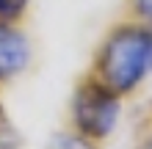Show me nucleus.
<instances>
[{
    "label": "nucleus",
    "instance_id": "obj_5",
    "mask_svg": "<svg viewBox=\"0 0 152 149\" xmlns=\"http://www.w3.org/2000/svg\"><path fill=\"white\" fill-rule=\"evenodd\" d=\"M22 146V135L17 133L11 116L6 113L3 102H0V149H20Z\"/></svg>",
    "mask_w": 152,
    "mask_h": 149
},
{
    "label": "nucleus",
    "instance_id": "obj_7",
    "mask_svg": "<svg viewBox=\"0 0 152 149\" xmlns=\"http://www.w3.org/2000/svg\"><path fill=\"white\" fill-rule=\"evenodd\" d=\"M124 14L141 22H152V0H124Z\"/></svg>",
    "mask_w": 152,
    "mask_h": 149
},
{
    "label": "nucleus",
    "instance_id": "obj_4",
    "mask_svg": "<svg viewBox=\"0 0 152 149\" xmlns=\"http://www.w3.org/2000/svg\"><path fill=\"white\" fill-rule=\"evenodd\" d=\"M44 149H97L94 141H88V138L77 135L75 130H64V133H56L50 138V144Z\"/></svg>",
    "mask_w": 152,
    "mask_h": 149
},
{
    "label": "nucleus",
    "instance_id": "obj_6",
    "mask_svg": "<svg viewBox=\"0 0 152 149\" xmlns=\"http://www.w3.org/2000/svg\"><path fill=\"white\" fill-rule=\"evenodd\" d=\"M31 0H0V22H22V17L28 14Z\"/></svg>",
    "mask_w": 152,
    "mask_h": 149
},
{
    "label": "nucleus",
    "instance_id": "obj_1",
    "mask_svg": "<svg viewBox=\"0 0 152 149\" xmlns=\"http://www.w3.org/2000/svg\"><path fill=\"white\" fill-rule=\"evenodd\" d=\"M88 75L119 97L136 94L152 77V22L124 17L111 25L94 50Z\"/></svg>",
    "mask_w": 152,
    "mask_h": 149
},
{
    "label": "nucleus",
    "instance_id": "obj_8",
    "mask_svg": "<svg viewBox=\"0 0 152 149\" xmlns=\"http://www.w3.org/2000/svg\"><path fill=\"white\" fill-rule=\"evenodd\" d=\"M136 149H152V127L147 130L144 135H141V141H138V146Z\"/></svg>",
    "mask_w": 152,
    "mask_h": 149
},
{
    "label": "nucleus",
    "instance_id": "obj_3",
    "mask_svg": "<svg viewBox=\"0 0 152 149\" xmlns=\"http://www.w3.org/2000/svg\"><path fill=\"white\" fill-rule=\"evenodd\" d=\"M33 58L31 39L17 22H0V89L28 69Z\"/></svg>",
    "mask_w": 152,
    "mask_h": 149
},
{
    "label": "nucleus",
    "instance_id": "obj_2",
    "mask_svg": "<svg viewBox=\"0 0 152 149\" xmlns=\"http://www.w3.org/2000/svg\"><path fill=\"white\" fill-rule=\"evenodd\" d=\"M122 100L116 91L102 86L97 77L83 75L72 91L69 100V130L77 135L88 138L94 144H102L105 138L113 135L116 124L122 116Z\"/></svg>",
    "mask_w": 152,
    "mask_h": 149
}]
</instances>
